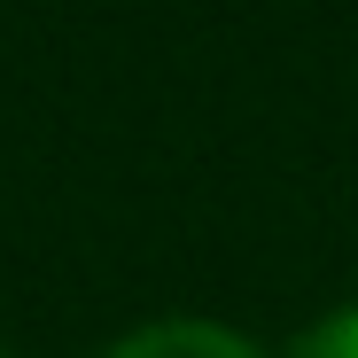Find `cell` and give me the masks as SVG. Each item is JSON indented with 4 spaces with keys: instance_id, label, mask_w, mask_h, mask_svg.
I'll use <instances>...</instances> for the list:
<instances>
[{
    "instance_id": "6da1fadb",
    "label": "cell",
    "mask_w": 358,
    "mask_h": 358,
    "mask_svg": "<svg viewBox=\"0 0 358 358\" xmlns=\"http://www.w3.org/2000/svg\"><path fill=\"white\" fill-rule=\"evenodd\" d=\"M101 358H265V350L218 320H156V327H133L125 343H109Z\"/></svg>"
},
{
    "instance_id": "7a4b0ae2",
    "label": "cell",
    "mask_w": 358,
    "mask_h": 358,
    "mask_svg": "<svg viewBox=\"0 0 358 358\" xmlns=\"http://www.w3.org/2000/svg\"><path fill=\"white\" fill-rule=\"evenodd\" d=\"M296 358H358V304H343L320 327H304L296 335Z\"/></svg>"
}]
</instances>
